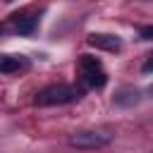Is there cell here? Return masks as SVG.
Here are the masks:
<instances>
[{
    "instance_id": "1",
    "label": "cell",
    "mask_w": 153,
    "mask_h": 153,
    "mask_svg": "<svg viewBox=\"0 0 153 153\" xmlns=\"http://www.w3.org/2000/svg\"><path fill=\"white\" fill-rule=\"evenodd\" d=\"M81 88H74V86H48L43 88L38 96H36V103L41 108H48V105H67V103H76L81 98Z\"/></svg>"
},
{
    "instance_id": "2",
    "label": "cell",
    "mask_w": 153,
    "mask_h": 153,
    "mask_svg": "<svg viewBox=\"0 0 153 153\" xmlns=\"http://www.w3.org/2000/svg\"><path fill=\"white\" fill-rule=\"evenodd\" d=\"M108 143H112V134L103 131V129H81V131L69 136V146L81 148V151H96V148H103Z\"/></svg>"
},
{
    "instance_id": "3",
    "label": "cell",
    "mask_w": 153,
    "mask_h": 153,
    "mask_svg": "<svg viewBox=\"0 0 153 153\" xmlns=\"http://www.w3.org/2000/svg\"><path fill=\"white\" fill-rule=\"evenodd\" d=\"M86 43L91 48H100V50H108V53H117L122 48V41L112 33H91L86 38Z\"/></svg>"
},
{
    "instance_id": "4",
    "label": "cell",
    "mask_w": 153,
    "mask_h": 153,
    "mask_svg": "<svg viewBox=\"0 0 153 153\" xmlns=\"http://www.w3.org/2000/svg\"><path fill=\"white\" fill-rule=\"evenodd\" d=\"M22 67H26V60L22 55H0V72L2 74L19 72Z\"/></svg>"
},
{
    "instance_id": "5",
    "label": "cell",
    "mask_w": 153,
    "mask_h": 153,
    "mask_svg": "<svg viewBox=\"0 0 153 153\" xmlns=\"http://www.w3.org/2000/svg\"><path fill=\"white\" fill-rule=\"evenodd\" d=\"M115 103L122 105V108H131V105L139 103V91H136V88H122V91H117Z\"/></svg>"
},
{
    "instance_id": "6",
    "label": "cell",
    "mask_w": 153,
    "mask_h": 153,
    "mask_svg": "<svg viewBox=\"0 0 153 153\" xmlns=\"http://www.w3.org/2000/svg\"><path fill=\"white\" fill-rule=\"evenodd\" d=\"M84 76H86V84H88V86H93V88H103V86H105V81H108L105 72H100V69L88 72V74H84Z\"/></svg>"
},
{
    "instance_id": "7",
    "label": "cell",
    "mask_w": 153,
    "mask_h": 153,
    "mask_svg": "<svg viewBox=\"0 0 153 153\" xmlns=\"http://www.w3.org/2000/svg\"><path fill=\"white\" fill-rule=\"evenodd\" d=\"M79 67H81V72H84V74H88V72L100 69V60H98V57H91V55H81Z\"/></svg>"
},
{
    "instance_id": "8",
    "label": "cell",
    "mask_w": 153,
    "mask_h": 153,
    "mask_svg": "<svg viewBox=\"0 0 153 153\" xmlns=\"http://www.w3.org/2000/svg\"><path fill=\"white\" fill-rule=\"evenodd\" d=\"M33 29H36V17H24V19H19L17 26H14L17 33H31Z\"/></svg>"
},
{
    "instance_id": "9",
    "label": "cell",
    "mask_w": 153,
    "mask_h": 153,
    "mask_svg": "<svg viewBox=\"0 0 153 153\" xmlns=\"http://www.w3.org/2000/svg\"><path fill=\"white\" fill-rule=\"evenodd\" d=\"M141 38L143 41H153V26H143L141 29Z\"/></svg>"
},
{
    "instance_id": "10",
    "label": "cell",
    "mask_w": 153,
    "mask_h": 153,
    "mask_svg": "<svg viewBox=\"0 0 153 153\" xmlns=\"http://www.w3.org/2000/svg\"><path fill=\"white\" fill-rule=\"evenodd\" d=\"M141 69H143V72H153V55H151V57L143 62V67H141Z\"/></svg>"
},
{
    "instance_id": "11",
    "label": "cell",
    "mask_w": 153,
    "mask_h": 153,
    "mask_svg": "<svg viewBox=\"0 0 153 153\" xmlns=\"http://www.w3.org/2000/svg\"><path fill=\"white\" fill-rule=\"evenodd\" d=\"M5 2H17V0H5Z\"/></svg>"
}]
</instances>
